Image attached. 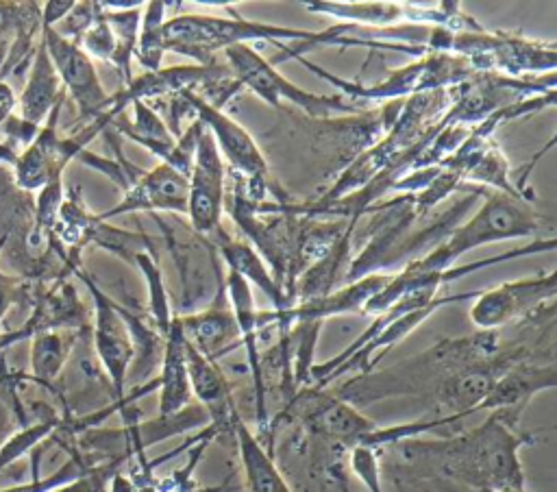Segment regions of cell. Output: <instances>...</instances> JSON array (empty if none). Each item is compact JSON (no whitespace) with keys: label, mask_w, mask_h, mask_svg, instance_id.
Masks as SVG:
<instances>
[{"label":"cell","mask_w":557,"mask_h":492,"mask_svg":"<svg viewBox=\"0 0 557 492\" xmlns=\"http://www.w3.org/2000/svg\"><path fill=\"white\" fill-rule=\"evenodd\" d=\"M309 13L331 17L350 30H379L403 24V2H342V0H313L302 4Z\"/></svg>","instance_id":"obj_23"},{"label":"cell","mask_w":557,"mask_h":492,"mask_svg":"<svg viewBox=\"0 0 557 492\" xmlns=\"http://www.w3.org/2000/svg\"><path fill=\"white\" fill-rule=\"evenodd\" d=\"M168 7L170 2H163V0L144 2L137 44H135V59L144 67V72H157L165 57L163 24L168 20L165 17Z\"/></svg>","instance_id":"obj_27"},{"label":"cell","mask_w":557,"mask_h":492,"mask_svg":"<svg viewBox=\"0 0 557 492\" xmlns=\"http://www.w3.org/2000/svg\"><path fill=\"white\" fill-rule=\"evenodd\" d=\"M557 383L555 359L537 361L535 357H527L511 368H507L500 379L492 385L490 394L481 403L479 409H509L522 414L527 403L544 390H553Z\"/></svg>","instance_id":"obj_17"},{"label":"cell","mask_w":557,"mask_h":492,"mask_svg":"<svg viewBox=\"0 0 557 492\" xmlns=\"http://www.w3.org/2000/svg\"><path fill=\"white\" fill-rule=\"evenodd\" d=\"M22 292H24V287L17 279H11L0 272V322L7 316L9 307L22 298Z\"/></svg>","instance_id":"obj_38"},{"label":"cell","mask_w":557,"mask_h":492,"mask_svg":"<svg viewBox=\"0 0 557 492\" xmlns=\"http://www.w3.org/2000/svg\"><path fill=\"white\" fill-rule=\"evenodd\" d=\"M178 320L185 340L198 353L213 361L239 346V333L224 294V285L220 290V296L207 309L183 313L178 316Z\"/></svg>","instance_id":"obj_18"},{"label":"cell","mask_w":557,"mask_h":492,"mask_svg":"<svg viewBox=\"0 0 557 492\" xmlns=\"http://www.w3.org/2000/svg\"><path fill=\"white\" fill-rule=\"evenodd\" d=\"M555 244H557L555 235H548L546 239L537 237V239L529 242V244L522 246V248H513V250H509V253H500V255H494V257H487V259H479V261H472V263H466V266H453V268H448V272H450L453 281H457V279H461V276H466V274H472V272H476V270H481V268H490V266H496V263H503V261H511V259H518V257H527V255H533V253H550V250L555 248ZM403 268H411V266H403ZM403 268H400L398 272L389 274V281H387V283L370 298V303L363 307V316H366V313H368V316H376V313L385 311L392 303H396V300L409 290V283H407L405 274H403ZM411 270H413V268H411ZM416 272H418V270H416ZM444 272H446V270H444Z\"/></svg>","instance_id":"obj_24"},{"label":"cell","mask_w":557,"mask_h":492,"mask_svg":"<svg viewBox=\"0 0 557 492\" xmlns=\"http://www.w3.org/2000/svg\"><path fill=\"white\" fill-rule=\"evenodd\" d=\"M91 466H94V462H89L83 453H74L54 472H50L46 477H33L28 483L11 485V488H4L0 492H52V490L83 477Z\"/></svg>","instance_id":"obj_32"},{"label":"cell","mask_w":557,"mask_h":492,"mask_svg":"<svg viewBox=\"0 0 557 492\" xmlns=\"http://www.w3.org/2000/svg\"><path fill=\"white\" fill-rule=\"evenodd\" d=\"M98 15H100V2H74L70 13L57 26H52V30L63 39L78 44L83 33L98 20Z\"/></svg>","instance_id":"obj_35"},{"label":"cell","mask_w":557,"mask_h":492,"mask_svg":"<svg viewBox=\"0 0 557 492\" xmlns=\"http://www.w3.org/2000/svg\"><path fill=\"white\" fill-rule=\"evenodd\" d=\"M78 46L91 61H104L111 65L113 54H115V39H113V33H111L107 20L102 17V9H100L98 20L78 39Z\"/></svg>","instance_id":"obj_34"},{"label":"cell","mask_w":557,"mask_h":492,"mask_svg":"<svg viewBox=\"0 0 557 492\" xmlns=\"http://www.w3.org/2000/svg\"><path fill=\"white\" fill-rule=\"evenodd\" d=\"M135 268H139L146 287H148V313H150V324L157 329V333L161 337H165V333L170 331V324L174 320L176 313H172V305H170V296L165 290V281H163V272L159 268L154 248L150 250H141L135 261Z\"/></svg>","instance_id":"obj_28"},{"label":"cell","mask_w":557,"mask_h":492,"mask_svg":"<svg viewBox=\"0 0 557 492\" xmlns=\"http://www.w3.org/2000/svg\"><path fill=\"white\" fill-rule=\"evenodd\" d=\"M389 281V272L366 274L357 281L344 283L333 292L296 303L281 311H259V329L276 327L278 335L287 333L294 322H324L326 318L346 316V313H363L368 300Z\"/></svg>","instance_id":"obj_13"},{"label":"cell","mask_w":557,"mask_h":492,"mask_svg":"<svg viewBox=\"0 0 557 492\" xmlns=\"http://www.w3.org/2000/svg\"><path fill=\"white\" fill-rule=\"evenodd\" d=\"M61 418L57 414H48L37 418L30 425H22L20 429H15L2 444H0V472L9 466H13L20 457H24L26 453L35 451L44 440H48L59 427H61Z\"/></svg>","instance_id":"obj_30"},{"label":"cell","mask_w":557,"mask_h":492,"mask_svg":"<svg viewBox=\"0 0 557 492\" xmlns=\"http://www.w3.org/2000/svg\"><path fill=\"white\" fill-rule=\"evenodd\" d=\"M511 165L503 152V148L496 144V139L487 146V150L481 155V159L476 161V165L470 170V174L463 181V187L470 185H481V187H490V192H500V194H509V196H522L527 198L516 183L509 176Z\"/></svg>","instance_id":"obj_29"},{"label":"cell","mask_w":557,"mask_h":492,"mask_svg":"<svg viewBox=\"0 0 557 492\" xmlns=\"http://www.w3.org/2000/svg\"><path fill=\"white\" fill-rule=\"evenodd\" d=\"M522 414L494 409L481 425L444 440H405L396 444L403 459L416 470L457 481L476 492H524L520 448L533 433L518 431Z\"/></svg>","instance_id":"obj_1"},{"label":"cell","mask_w":557,"mask_h":492,"mask_svg":"<svg viewBox=\"0 0 557 492\" xmlns=\"http://www.w3.org/2000/svg\"><path fill=\"white\" fill-rule=\"evenodd\" d=\"M544 216L533 207L531 198L487 192L481 205L463 222L455 224L426 255L409 261L418 272H444L457 266L459 257L487 244L518 239L542 229Z\"/></svg>","instance_id":"obj_3"},{"label":"cell","mask_w":557,"mask_h":492,"mask_svg":"<svg viewBox=\"0 0 557 492\" xmlns=\"http://www.w3.org/2000/svg\"><path fill=\"white\" fill-rule=\"evenodd\" d=\"M231 490V485H228V481H224V483H218V485H209V488H200V485H189V488H183V490H172V492H228Z\"/></svg>","instance_id":"obj_43"},{"label":"cell","mask_w":557,"mask_h":492,"mask_svg":"<svg viewBox=\"0 0 557 492\" xmlns=\"http://www.w3.org/2000/svg\"><path fill=\"white\" fill-rule=\"evenodd\" d=\"M224 294H226L228 307L233 311L235 327L239 333V346L246 353V361H248V370H250L257 427L261 429V435H263V431H268L265 448L272 455V435H270V418H268V385H265L263 361H261L263 353L259 348L261 329H259V309L255 305V292L242 276L226 270Z\"/></svg>","instance_id":"obj_14"},{"label":"cell","mask_w":557,"mask_h":492,"mask_svg":"<svg viewBox=\"0 0 557 492\" xmlns=\"http://www.w3.org/2000/svg\"><path fill=\"white\" fill-rule=\"evenodd\" d=\"M183 100L187 102L194 118L202 124V128L211 135L226 170L244 179L246 189L257 198L263 200L268 192V161L252 135L228 113L213 107L200 91H183Z\"/></svg>","instance_id":"obj_7"},{"label":"cell","mask_w":557,"mask_h":492,"mask_svg":"<svg viewBox=\"0 0 557 492\" xmlns=\"http://www.w3.org/2000/svg\"><path fill=\"white\" fill-rule=\"evenodd\" d=\"M74 274L85 283L94 300V316L89 322L94 350L111 383L113 407L126 409V379L135 359V346L126 320L120 311V303H115L104 290H100V285H96L94 279L85 274L81 266L74 270Z\"/></svg>","instance_id":"obj_8"},{"label":"cell","mask_w":557,"mask_h":492,"mask_svg":"<svg viewBox=\"0 0 557 492\" xmlns=\"http://www.w3.org/2000/svg\"><path fill=\"white\" fill-rule=\"evenodd\" d=\"M104 492H141V488L131 479L128 472H122L120 468L109 477Z\"/></svg>","instance_id":"obj_40"},{"label":"cell","mask_w":557,"mask_h":492,"mask_svg":"<svg viewBox=\"0 0 557 492\" xmlns=\"http://www.w3.org/2000/svg\"><path fill=\"white\" fill-rule=\"evenodd\" d=\"M218 253H220L224 266L231 272L242 276L250 287H257V290L263 292V296L270 300L274 311L292 307L287 294L276 283L270 266L263 261V257L246 239L226 237L224 233H220Z\"/></svg>","instance_id":"obj_21"},{"label":"cell","mask_w":557,"mask_h":492,"mask_svg":"<svg viewBox=\"0 0 557 492\" xmlns=\"http://www.w3.org/2000/svg\"><path fill=\"white\" fill-rule=\"evenodd\" d=\"M222 54L235 83L272 107L289 102L318 120H329L333 113H355L361 109V104L339 94L322 96L292 83L285 74L276 70L274 61L261 57V52H257L248 44L233 46Z\"/></svg>","instance_id":"obj_6"},{"label":"cell","mask_w":557,"mask_h":492,"mask_svg":"<svg viewBox=\"0 0 557 492\" xmlns=\"http://www.w3.org/2000/svg\"><path fill=\"white\" fill-rule=\"evenodd\" d=\"M39 37L57 70L63 91L72 96L81 118L94 122L107 115L111 94H107L96 63L83 52V48L70 39H63L52 28H41Z\"/></svg>","instance_id":"obj_11"},{"label":"cell","mask_w":557,"mask_h":492,"mask_svg":"<svg viewBox=\"0 0 557 492\" xmlns=\"http://www.w3.org/2000/svg\"><path fill=\"white\" fill-rule=\"evenodd\" d=\"M65 98V91L61 87V81L57 76V70L46 52V46L39 37L33 61L28 67V78L24 83V89L20 94V120L39 128L50 111Z\"/></svg>","instance_id":"obj_20"},{"label":"cell","mask_w":557,"mask_h":492,"mask_svg":"<svg viewBox=\"0 0 557 492\" xmlns=\"http://www.w3.org/2000/svg\"><path fill=\"white\" fill-rule=\"evenodd\" d=\"M500 492H516V490H500Z\"/></svg>","instance_id":"obj_44"},{"label":"cell","mask_w":557,"mask_h":492,"mask_svg":"<svg viewBox=\"0 0 557 492\" xmlns=\"http://www.w3.org/2000/svg\"><path fill=\"white\" fill-rule=\"evenodd\" d=\"M13 104H15V96H13L11 87H7L4 83H0V124L11 115Z\"/></svg>","instance_id":"obj_42"},{"label":"cell","mask_w":557,"mask_h":492,"mask_svg":"<svg viewBox=\"0 0 557 492\" xmlns=\"http://www.w3.org/2000/svg\"><path fill=\"white\" fill-rule=\"evenodd\" d=\"M74 7V0H48L39 4L41 9V28H52L57 26Z\"/></svg>","instance_id":"obj_37"},{"label":"cell","mask_w":557,"mask_h":492,"mask_svg":"<svg viewBox=\"0 0 557 492\" xmlns=\"http://www.w3.org/2000/svg\"><path fill=\"white\" fill-rule=\"evenodd\" d=\"M83 331L52 329L30 337V379L50 385L67 364Z\"/></svg>","instance_id":"obj_26"},{"label":"cell","mask_w":557,"mask_h":492,"mask_svg":"<svg viewBox=\"0 0 557 492\" xmlns=\"http://www.w3.org/2000/svg\"><path fill=\"white\" fill-rule=\"evenodd\" d=\"M17 420H22V411L15 403H9L7 396L0 394V444L15 431Z\"/></svg>","instance_id":"obj_39"},{"label":"cell","mask_w":557,"mask_h":492,"mask_svg":"<svg viewBox=\"0 0 557 492\" xmlns=\"http://www.w3.org/2000/svg\"><path fill=\"white\" fill-rule=\"evenodd\" d=\"M557 294V270L505 281L483 290L472 298L470 322L479 331H498L500 327L542 313L553 307Z\"/></svg>","instance_id":"obj_9"},{"label":"cell","mask_w":557,"mask_h":492,"mask_svg":"<svg viewBox=\"0 0 557 492\" xmlns=\"http://www.w3.org/2000/svg\"><path fill=\"white\" fill-rule=\"evenodd\" d=\"M139 211H168V213H187V176L176 172L165 163H157L150 170H144L139 179L122 192V198L111 209L98 213L100 220L139 213Z\"/></svg>","instance_id":"obj_15"},{"label":"cell","mask_w":557,"mask_h":492,"mask_svg":"<svg viewBox=\"0 0 557 492\" xmlns=\"http://www.w3.org/2000/svg\"><path fill=\"white\" fill-rule=\"evenodd\" d=\"M448 54H457L470 63L474 72H492L509 78H529L553 74L557 67L555 41L529 39L516 33L474 30L455 33Z\"/></svg>","instance_id":"obj_5"},{"label":"cell","mask_w":557,"mask_h":492,"mask_svg":"<svg viewBox=\"0 0 557 492\" xmlns=\"http://www.w3.org/2000/svg\"><path fill=\"white\" fill-rule=\"evenodd\" d=\"M185 355H187V374L191 385L194 401L205 407L209 414V425H213L220 433L233 429V418L237 416V407L233 403L231 385L218 361L198 353L185 340Z\"/></svg>","instance_id":"obj_16"},{"label":"cell","mask_w":557,"mask_h":492,"mask_svg":"<svg viewBox=\"0 0 557 492\" xmlns=\"http://www.w3.org/2000/svg\"><path fill=\"white\" fill-rule=\"evenodd\" d=\"M124 462L120 459H113V462H100V464H94L83 477L52 490V492H104L107 488V481L109 477L122 468Z\"/></svg>","instance_id":"obj_36"},{"label":"cell","mask_w":557,"mask_h":492,"mask_svg":"<svg viewBox=\"0 0 557 492\" xmlns=\"http://www.w3.org/2000/svg\"><path fill=\"white\" fill-rule=\"evenodd\" d=\"M346 462H348L352 475L366 485L368 492H383L381 462H379V451L376 448L352 446L346 453Z\"/></svg>","instance_id":"obj_33"},{"label":"cell","mask_w":557,"mask_h":492,"mask_svg":"<svg viewBox=\"0 0 557 492\" xmlns=\"http://www.w3.org/2000/svg\"><path fill=\"white\" fill-rule=\"evenodd\" d=\"M41 30V9L37 2H0V41L30 37Z\"/></svg>","instance_id":"obj_31"},{"label":"cell","mask_w":557,"mask_h":492,"mask_svg":"<svg viewBox=\"0 0 557 492\" xmlns=\"http://www.w3.org/2000/svg\"><path fill=\"white\" fill-rule=\"evenodd\" d=\"M161 370L154 377L159 390V416H172L194 403L189 374H187V355H185V335L181 329L178 316H174L170 331L163 337L161 350Z\"/></svg>","instance_id":"obj_19"},{"label":"cell","mask_w":557,"mask_h":492,"mask_svg":"<svg viewBox=\"0 0 557 492\" xmlns=\"http://www.w3.org/2000/svg\"><path fill=\"white\" fill-rule=\"evenodd\" d=\"M231 433L237 442L244 483L248 492H294L283 472L278 470L274 455L268 453L259 435L250 431V427L242 420L239 414L233 418Z\"/></svg>","instance_id":"obj_22"},{"label":"cell","mask_w":557,"mask_h":492,"mask_svg":"<svg viewBox=\"0 0 557 492\" xmlns=\"http://www.w3.org/2000/svg\"><path fill=\"white\" fill-rule=\"evenodd\" d=\"M311 74L324 78L331 83L339 96L357 102H394V100H407L411 96L455 89L463 83H468L476 72L470 67V63L457 54L448 52H426L418 57L416 61L400 65L396 70H389L381 81L372 85H363L359 81L342 78L305 57H296Z\"/></svg>","instance_id":"obj_4"},{"label":"cell","mask_w":557,"mask_h":492,"mask_svg":"<svg viewBox=\"0 0 557 492\" xmlns=\"http://www.w3.org/2000/svg\"><path fill=\"white\" fill-rule=\"evenodd\" d=\"M228 170L211 135L202 128L191 170L187 176V218L194 233L202 239L222 233Z\"/></svg>","instance_id":"obj_10"},{"label":"cell","mask_w":557,"mask_h":492,"mask_svg":"<svg viewBox=\"0 0 557 492\" xmlns=\"http://www.w3.org/2000/svg\"><path fill=\"white\" fill-rule=\"evenodd\" d=\"M100 9L115 39V54L111 65L120 72L126 85L133 78V59H135V44H137L144 2L113 0V2H100Z\"/></svg>","instance_id":"obj_25"},{"label":"cell","mask_w":557,"mask_h":492,"mask_svg":"<svg viewBox=\"0 0 557 492\" xmlns=\"http://www.w3.org/2000/svg\"><path fill=\"white\" fill-rule=\"evenodd\" d=\"M348 33V26L335 24L322 30L292 28L283 24H268L242 17L231 11L228 17L205 13H178L163 24L165 52L191 59L198 65L218 63V54L242 44L274 41L283 48L278 61L305 57L315 46H333V41Z\"/></svg>","instance_id":"obj_2"},{"label":"cell","mask_w":557,"mask_h":492,"mask_svg":"<svg viewBox=\"0 0 557 492\" xmlns=\"http://www.w3.org/2000/svg\"><path fill=\"white\" fill-rule=\"evenodd\" d=\"M65 100V98H63ZM63 100L50 111L46 122L39 126L37 135L30 144L17 152L13 159V176L15 185L22 192H39L48 181L63 176L65 165L76 159L81 150L87 146L76 137H61L59 135V115L63 109Z\"/></svg>","instance_id":"obj_12"},{"label":"cell","mask_w":557,"mask_h":492,"mask_svg":"<svg viewBox=\"0 0 557 492\" xmlns=\"http://www.w3.org/2000/svg\"><path fill=\"white\" fill-rule=\"evenodd\" d=\"M326 475L331 477V481L337 485L339 492H350V488H348V472H346L344 459L329 464V466H326Z\"/></svg>","instance_id":"obj_41"}]
</instances>
